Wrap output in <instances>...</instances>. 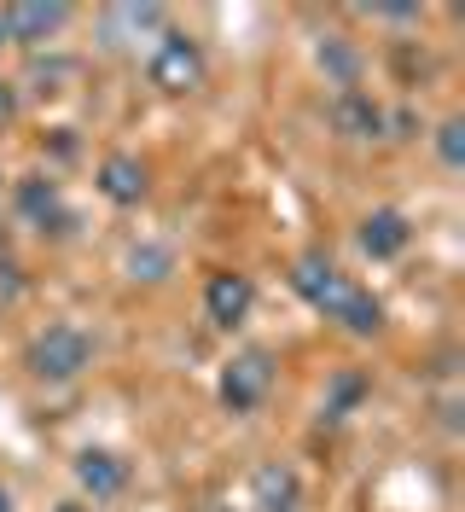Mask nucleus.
<instances>
[{
  "mask_svg": "<svg viewBox=\"0 0 465 512\" xmlns=\"http://www.w3.org/2000/svg\"><path fill=\"white\" fill-rule=\"evenodd\" d=\"M436 146H442V163H448V169H460V163H465V123H460V117H448V123H442V140H436Z\"/></svg>",
  "mask_w": 465,
  "mask_h": 512,
  "instance_id": "nucleus-12",
  "label": "nucleus"
},
{
  "mask_svg": "<svg viewBox=\"0 0 465 512\" xmlns=\"http://www.w3.org/2000/svg\"><path fill=\"white\" fill-rule=\"evenodd\" d=\"M99 192L111 198V204H140L146 198V163L117 152V158L99 163Z\"/></svg>",
  "mask_w": 465,
  "mask_h": 512,
  "instance_id": "nucleus-11",
  "label": "nucleus"
},
{
  "mask_svg": "<svg viewBox=\"0 0 465 512\" xmlns=\"http://www.w3.org/2000/svg\"><path fill=\"white\" fill-rule=\"evenodd\" d=\"M0 512H12V495H6V489H0Z\"/></svg>",
  "mask_w": 465,
  "mask_h": 512,
  "instance_id": "nucleus-16",
  "label": "nucleus"
},
{
  "mask_svg": "<svg viewBox=\"0 0 465 512\" xmlns=\"http://www.w3.org/2000/svg\"><path fill=\"white\" fill-rule=\"evenodd\" d=\"M250 303H256V286H250V274H233V268L210 274V286H204V315L216 320L221 332H233V326L250 315Z\"/></svg>",
  "mask_w": 465,
  "mask_h": 512,
  "instance_id": "nucleus-5",
  "label": "nucleus"
},
{
  "mask_svg": "<svg viewBox=\"0 0 465 512\" xmlns=\"http://www.w3.org/2000/svg\"><path fill=\"white\" fill-rule=\"evenodd\" d=\"M332 128H338L343 140H378L384 134V105L367 88H338V99H332Z\"/></svg>",
  "mask_w": 465,
  "mask_h": 512,
  "instance_id": "nucleus-7",
  "label": "nucleus"
},
{
  "mask_svg": "<svg viewBox=\"0 0 465 512\" xmlns=\"http://www.w3.org/2000/svg\"><path fill=\"white\" fill-rule=\"evenodd\" d=\"M76 483H82V495H93V501H111V495L128 489V466L117 454H105V448H82L76 454Z\"/></svg>",
  "mask_w": 465,
  "mask_h": 512,
  "instance_id": "nucleus-8",
  "label": "nucleus"
},
{
  "mask_svg": "<svg viewBox=\"0 0 465 512\" xmlns=\"http://www.w3.org/2000/svg\"><path fill=\"white\" fill-rule=\"evenodd\" d=\"M291 286H297L320 315L332 320L343 309V297L355 291V280H343V268L332 262V256H303V262H297V274H291Z\"/></svg>",
  "mask_w": 465,
  "mask_h": 512,
  "instance_id": "nucleus-4",
  "label": "nucleus"
},
{
  "mask_svg": "<svg viewBox=\"0 0 465 512\" xmlns=\"http://www.w3.org/2000/svg\"><path fill=\"white\" fill-rule=\"evenodd\" d=\"M12 123H18V88L0 82V128H12Z\"/></svg>",
  "mask_w": 465,
  "mask_h": 512,
  "instance_id": "nucleus-15",
  "label": "nucleus"
},
{
  "mask_svg": "<svg viewBox=\"0 0 465 512\" xmlns=\"http://www.w3.org/2000/svg\"><path fill=\"white\" fill-rule=\"evenodd\" d=\"M146 70H152V82L163 88V94H186V88L204 82V47H198L186 30H163Z\"/></svg>",
  "mask_w": 465,
  "mask_h": 512,
  "instance_id": "nucleus-2",
  "label": "nucleus"
},
{
  "mask_svg": "<svg viewBox=\"0 0 465 512\" xmlns=\"http://www.w3.org/2000/svg\"><path fill=\"white\" fill-rule=\"evenodd\" d=\"M268 384H274V361L262 350H245L221 367V402H227L233 414H250V408H262Z\"/></svg>",
  "mask_w": 465,
  "mask_h": 512,
  "instance_id": "nucleus-3",
  "label": "nucleus"
},
{
  "mask_svg": "<svg viewBox=\"0 0 465 512\" xmlns=\"http://www.w3.org/2000/svg\"><path fill=\"white\" fill-rule=\"evenodd\" d=\"M407 239H413V227H407L402 210H372L367 222H361V251H367L372 262H390V256H402Z\"/></svg>",
  "mask_w": 465,
  "mask_h": 512,
  "instance_id": "nucleus-9",
  "label": "nucleus"
},
{
  "mask_svg": "<svg viewBox=\"0 0 465 512\" xmlns=\"http://www.w3.org/2000/svg\"><path fill=\"white\" fill-rule=\"evenodd\" d=\"M320 64L338 76L343 88H355V53H349V47H338V41H332V47H320Z\"/></svg>",
  "mask_w": 465,
  "mask_h": 512,
  "instance_id": "nucleus-13",
  "label": "nucleus"
},
{
  "mask_svg": "<svg viewBox=\"0 0 465 512\" xmlns=\"http://www.w3.org/2000/svg\"><path fill=\"white\" fill-rule=\"evenodd\" d=\"M0 47H12V41H6V18H0Z\"/></svg>",
  "mask_w": 465,
  "mask_h": 512,
  "instance_id": "nucleus-17",
  "label": "nucleus"
},
{
  "mask_svg": "<svg viewBox=\"0 0 465 512\" xmlns=\"http://www.w3.org/2000/svg\"><path fill=\"white\" fill-rule=\"evenodd\" d=\"M88 361H93V338L82 326H47V332H35L30 350H24V367L47 384H64V379H76V373H88Z\"/></svg>",
  "mask_w": 465,
  "mask_h": 512,
  "instance_id": "nucleus-1",
  "label": "nucleus"
},
{
  "mask_svg": "<svg viewBox=\"0 0 465 512\" xmlns=\"http://www.w3.org/2000/svg\"><path fill=\"white\" fill-rule=\"evenodd\" d=\"M18 216L30 227H64V198H59V187L47 181V175H30V181H18Z\"/></svg>",
  "mask_w": 465,
  "mask_h": 512,
  "instance_id": "nucleus-10",
  "label": "nucleus"
},
{
  "mask_svg": "<svg viewBox=\"0 0 465 512\" xmlns=\"http://www.w3.org/2000/svg\"><path fill=\"white\" fill-rule=\"evenodd\" d=\"M361 390H367V379H361V373H343L338 390H332V414H349V408L361 402Z\"/></svg>",
  "mask_w": 465,
  "mask_h": 512,
  "instance_id": "nucleus-14",
  "label": "nucleus"
},
{
  "mask_svg": "<svg viewBox=\"0 0 465 512\" xmlns=\"http://www.w3.org/2000/svg\"><path fill=\"white\" fill-rule=\"evenodd\" d=\"M0 18H6V41H18V47H41V41H53V35L70 24V6H41V0H24V6H6Z\"/></svg>",
  "mask_w": 465,
  "mask_h": 512,
  "instance_id": "nucleus-6",
  "label": "nucleus"
},
{
  "mask_svg": "<svg viewBox=\"0 0 465 512\" xmlns=\"http://www.w3.org/2000/svg\"><path fill=\"white\" fill-rule=\"evenodd\" d=\"M59 512H88V507H59Z\"/></svg>",
  "mask_w": 465,
  "mask_h": 512,
  "instance_id": "nucleus-18",
  "label": "nucleus"
}]
</instances>
